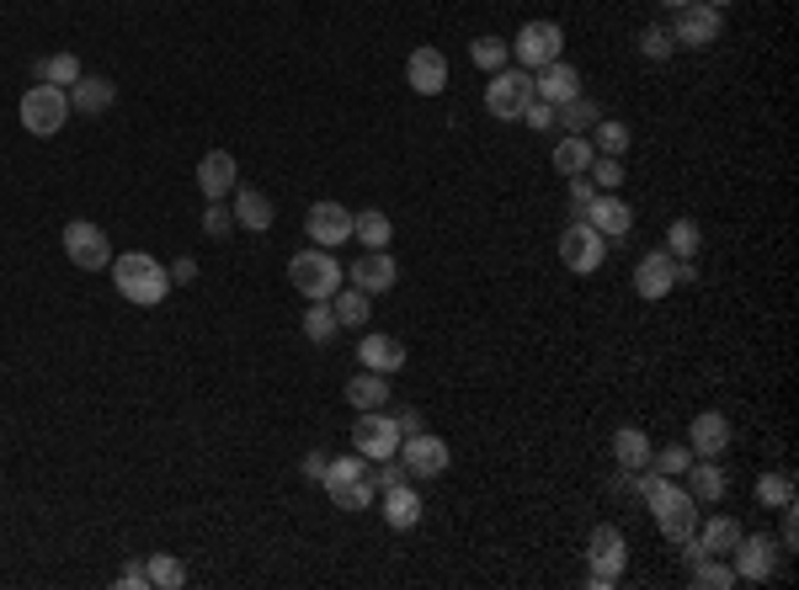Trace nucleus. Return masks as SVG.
Instances as JSON below:
<instances>
[{
  "label": "nucleus",
  "mask_w": 799,
  "mask_h": 590,
  "mask_svg": "<svg viewBox=\"0 0 799 590\" xmlns=\"http://www.w3.org/2000/svg\"><path fill=\"white\" fill-rule=\"evenodd\" d=\"M64 256H70V266H81V271H107V266H113V239H107L102 224L70 218V224H64Z\"/></svg>",
  "instance_id": "11"
},
{
  "label": "nucleus",
  "mask_w": 799,
  "mask_h": 590,
  "mask_svg": "<svg viewBox=\"0 0 799 590\" xmlns=\"http://www.w3.org/2000/svg\"><path fill=\"white\" fill-rule=\"evenodd\" d=\"M661 6H667V11H677V6H688V0H661Z\"/></svg>",
  "instance_id": "54"
},
{
  "label": "nucleus",
  "mask_w": 799,
  "mask_h": 590,
  "mask_svg": "<svg viewBox=\"0 0 799 590\" xmlns=\"http://www.w3.org/2000/svg\"><path fill=\"white\" fill-rule=\"evenodd\" d=\"M400 463H405V473L411 479H443L448 473V463H454V452H448V442L443 437H427V431H411V437H400Z\"/></svg>",
  "instance_id": "12"
},
{
  "label": "nucleus",
  "mask_w": 799,
  "mask_h": 590,
  "mask_svg": "<svg viewBox=\"0 0 799 590\" xmlns=\"http://www.w3.org/2000/svg\"><path fill=\"white\" fill-rule=\"evenodd\" d=\"M582 218H586V224H592V229H597L603 239H624L629 229H635V207L624 203L618 192H597Z\"/></svg>",
  "instance_id": "19"
},
{
  "label": "nucleus",
  "mask_w": 799,
  "mask_h": 590,
  "mask_svg": "<svg viewBox=\"0 0 799 590\" xmlns=\"http://www.w3.org/2000/svg\"><path fill=\"white\" fill-rule=\"evenodd\" d=\"M469 60L480 64L486 75H496V69L512 64V43H507V37H475V43H469Z\"/></svg>",
  "instance_id": "37"
},
{
  "label": "nucleus",
  "mask_w": 799,
  "mask_h": 590,
  "mask_svg": "<svg viewBox=\"0 0 799 590\" xmlns=\"http://www.w3.org/2000/svg\"><path fill=\"white\" fill-rule=\"evenodd\" d=\"M305 235H309V245H320V250H337V245L352 239V213L326 197V203H315L305 213Z\"/></svg>",
  "instance_id": "14"
},
{
  "label": "nucleus",
  "mask_w": 799,
  "mask_h": 590,
  "mask_svg": "<svg viewBox=\"0 0 799 590\" xmlns=\"http://www.w3.org/2000/svg\"><path fill=\"white\" fill-rule=\"evenodd\" d=\"M741 532H746V527H741L736 516L714 511L709 522H699V532H693V537H699V548H704V554H714V559H731V548L741 543Z\"/></svg>",
  "instance_id": "26"
},
{
  "label": "nucleus",
  "mask_w": 799,
  "mask_h": 590,
  "mask_svg": "<svg viewBox=\"0 0 799 590\" xmlns=\"http://www.w3.org/2000/svg\"><path fill=\"white\" fill-rule=\"evenodd\" d=\"M230 197H235V207H230V213H235V224H241V229H251V235H267V229L277 224V207H273V197H267V192H256V186H235Z\"/></svg>",
  "instance_id": "23"
},
{
  "label": "nucleus",
  "mask_w": 799,
  "mask_h": 590,
  "mask_svg": "<svg viewBox=\"0 0 799 590\" xmlns=\"http://www.w3.org/2000/svg\"><path fill=\"white\" fill-rule=\"evenodd\" d=\"M560 49H565V32H560V22H550V17L523 22L518 37H512V60L523 64V69H544V64H554L560 60Z\"/></svg>",
  "instance_id": "9"
},
{
  "label": "nucleus",
  "mask_w": 799,
  "mask_h": 590,
  "mask_svg": "<svg viewBox=\"0 0 799 590\" xmlns=\"http://www.w3.org/2000/svg\"><path fill=\"white\" fill-rule=\"evenodd\" d=\"M709 6H731V0H709Z\"/></svg>",
  "instance_id": "55"
},
{
  "label": "nucleus",
  "mask_w": 799,
  "mask_h": 590,
  "mask_svg": "<svg viewBox=\"0 0 799 590\" xmlns=\"http://www.w3.org/2000/svg\"><path fill=\"white\" fill-rule=\"evenodd\" d=\"M518 122H528V128H554V107H550V101H539V96H533V101L523 107V118H518Z\"/></svg>",
  "instance_id": "47"
},
{
  "label": "nucleus",
  "mask_w": 799,
  "mask_h": 590,
  "mask_svg": "<svg viewBox=\"0 0 799 590\" xmlns=\"http://www.w3.org/2000/svg\"><path fill=\"white\" fill-rule=\"evenodd\" d=\"M682 479H688L682 490H688L699 505H720V501H725V484H731V479H725V469H720V458H693Z\"/></svg>",
  "instance_id": "24"
},
{
  "label": "nucleus",
  "mask_w": 799,
  "mask_h": 590,
  "mask_svg": "<svg viewBox=\"0 0 799 590\" xmlns=\"http://www.w3.org/2000/svg\"><path fill=\"white\" fill-rule=\"evenodd\" d=\"M533 101V69H496L491 75V86H486V112H491L496 122H518L523 118V107Z\"/></svg>",
  "instance_id": "7"
},
{
  "label": "nucleus",
  "mask_w": 799,
  "mask_h": 590,
  "mask_svg": "<svg viewBox=\"0 0 799 590\" xmlns=\"http://www.w3.org/2000/svg\"><path fill=\"white\" fill-rule=\"evenodd\" d=\"M118 101V86L107 81V75H81L75 86H70V112H86V118H96V112H107Z\"/></svg>",
  "instance_id": "25"
},
{
  "label": "nucleus",
  "mask_w": 799,
  "mask_h": 590,
  "mask_svg": "<svg viewBox=\"0 0 799 590\" xmlns=\"http://www.w3.org/2000/svg\"><path fill=\"white\" fill-rule=\"evenodd\" d=\"M326 463H331L326 452H305V463H299V473H305L309 484H320V479H326Z\"/></svg>",
  "instance_id": "51"
},
{
  "label": "nucleus",
  "mask_w": 799,
  "mask_h": 590,
  "mask_svg": "<svg viewBox=\"0 0 799 590\" xmlns=\"http://www.w3.org/2000/svg\"><path fill=\"white\" fill-rule=\"evenodd\" d=\"M725 447H731V420L720 410L693 415V426H688V452H693V458H725Z\"/></svg>",
  "instance_id": "22"
},
{
  "label": "nucleus",
  "mask_w": 799,
  "mask_h": 590,
  "mask_svg": "<svg viewBox=\"0 0 799 590\" xmlns=\"http://www.w3.org/2000/svg\"><path fill=\"white\" fill-rule=\"evenodd\" d=\"M331 309H337L341 330H363L369 325V314H373V298L363 293V288H347V293L331 298Z\"/></svg>",
  "instance_id": "36"
},
{
  "label": "nucleus",
  "mask_w": 799,
  "mask_h": 590,
  "mask_svg": "<svg viewBox=\"0 0 799 590\" xmlns=\"http://www.w3.org/2000/svg\"><path fill=\"white\" fill-rule=\"evenodd\" d=\"M288 282H294L299 298H309V303L337 298L341 293V261L337 256H326L320 245H309V250H299V256L288 261Z\"/></svg>",
  "instance_id": "4"
},
{
  "label": "nucleus",
  "mask_w": 799,
  "mask_h": 590,
  "mask_svg": "<svg viewBox=\"0 0 799 590\" xmlns=\"http://www.w3.org/2000/svg\"><path fill=\"white\" fill-rule=\"evenodd\" d=\"M86 69H81V60L75 54H49V60L38 64V81H49V86H75Z\"/></svg>",
  "instance_id": "40"
},
{
  "label": "nucleus",
  "mask_w": 799,
  "mask_h": 590,
  "mask_svg": "<svg viewBox=\"0 0 799 590\" xmlns=\"http://www.w3.org/2000/svg\"><path fill=\"white\" fill-rule=\"evenodd\" d=\"M640 54H646V60H656V64L672 60V54H677L672 32H667V28H646V32H640Z\"/></svg>",
  "instance_id": "45"
},
{
  "label": "nucleus",
  "mask_w": 799,
  "mask_h": 590,
  "mask_svg": "<svg viewBox=\"0 0 799 590\" xmlns=\"http://www.w3.org/2000/svg\"><path fill=\"white\" fill-rule=\"evenodd\" d=\"M757 501L768 505V511H778V505H789L795 501V473H763V479H757Z\"/></svg>",
  "instance_id": "42"
},
{
  "label": "nucleus",
  "mask_w": 799,
  "mask_h": 590,
  "mask_svg": "<svg viewBox=\"0 0 799 590\" xmlns=\"http://www.w3.org/2000/svg\"><path fill=\"white\" fill-rule=\"evenodd\" d=\"M592 197H597L592 176H571V207H576V213H586V207H592Z\"/></svg>",
  "instance_id": "49"
},
{
  "label": "nucleus",
  "mask_w": 799,
  "mask_h": 590,
  "mask_svg": "<svg viewBox=\"0 0 799 590\" xmlns=\"http://www.w3.org/2000/svg\"><path fill=\"white\" fill-rule=\"evenodd\" d=\"M672 288H677V256H667V250H646L640 266H635V293L646 298V303H656V298H667Z\"/></svg>",
  "instance_id": "20"
},
{
  "label": "nucleus",
  "mask_w": 799,
  "mask_h": 590,
  "mask_svg": "<svg viewBox=\"0 0 799 590\" xmlns=\"http://www.w3.org/2000/svg\"><path fill=\"white\" fill-rule=\"evenodd\" d=\"M17 112H22V128H28L32 139H54L64 122H70V90L38 81V86H28V96H22Z\"/></svg>",
  "instance_id": "5"
},
{
  "label": "nucleus",
  "mask_w": 799,
  "mask_h": 590,
  "mask_svg": "<svg viewBox=\"0 0 799 590\" xmlns=\"http://www.w3.org/2000/svg\"><path fill=\"white\" fill-rule=\"evenodd\" d=\"M650 437H646V426H618L614 431V463L624 473H640V469H650Z\"/></svg>",
  "instance_id": "28"
},
{
  "label": "nucleus",
  "mask_w": 799,
  "mask_h": 590,
  "mask_svg": "<svg viewBox=\"0 0 799 590\" xmlns=\"http://www.w3.org/2000/svg\"><path fill=\"white\" fill-rule=\"evenodd\" d=\"M230 229H235V213H230V207H224V203H209V207H203V235H209V239H224Z\"/></svg>",
  "instance_id": "46"
},
{
  "label": "nucleus",
  "mask_w": 799,
  "mask_h": 590,
  "mask_svg": "<svg viewBox=\"0 0 799 590\" xmlns=\"http://www.w3.org/2000/svg\"><path fill=\"white\" fill-rule=\"evenodd\" d=\"M592 149H597V154H624V149H629V122L597 118V139H592Z\"/></svg>",
  "instance_id": "43"
},
{
  "label": "nucleus",
  "mask_w": 799,
  "mask_h": 590,
  "mask_svg": "<svg viewBox=\"0 0 799 590\" xmlns=\"http://www.w3.org/2000/svg\"><path fill=\"white\" fill-rule=\"evenodd\" d=\"M731 569H736V580H752V586H763L773 569H778V543L741 532V543L731 548Z\"/></svg>",
  "instance_id": "15"
},
{
  "label": "nucleus",
  "mask_w": 799,
  "mask_h": 590,
  "mask_svg": "<svg viewBox=\"0 0 799 590\" xmlns=\"http://www.w3.org/2000/svg\"><path fill=\"white\" fill-rule=\"evenodd\" d=\"M347 405H352V410H384V405H390L384 373H369V367H363V373L347 384Z\"/></svg>",
  "instance_id": "32"
},
{
  "label": "nucleus",
  "mask_w": 799,
  "mask_h": 590,
  "mask_svg": "<svg viewBox=\"0 0 799 590\" xmlns=\"http://www.w3.org/2000/svg\"><path fill=\"white\" fill-rule=\"evenodd\" d=\"M395 282H400V266H395V256H390V250H363V256L352 261V288H363L369 298L390 293Z\"/></svg>",
  "instance_id": "21"
},
{
  "label": "nucleus",
  "mask_w": 799,
  "mask_h": 590,
  "mask_svg": "<svg viewBox=\"0 0 799 590\" xmlns=\"http://www.w3.org/2000/svg\"><path fill=\"white\" fill-rule=\"evenodd\" d=\"M113 282H118V293L128 303H139V309H155L160 298L171 293V271L155 261L150 250H128V256H113Z\"/></svg>",
  "instance_id": "2"
},
{
  "label": "nucleus",
  "mask_w": 799,
  "mask_h": 590,
  "mask_svg": "<svg viewBox=\"0 0 799 590\" xmlns=\"http://www.w3.org/2000/svg\"><path fill=\"white\" fill-rule=\"evenodd\" d=\"M688 586H693V590H731V586H736V569H731V559H714V554H704L699 564H688Z\"/></svg>",
  "instance_id": "33"
},
{
  "label": "nucleus",
  "mask_w": 799,
  "mask_h": 590,
  "mask_svg": "<svg viewBox=\"0 0 799 590\" xmlns=\"http://www.w3.org/2000/svg\"><path fill=\"white\" fill-rule=\"evenodd\" d=\"M635 490L646 495L650 516H656V527H661L667 543H682V537L699 532V501H693L677 479H667V473H656V469H640L635 473Z\"/></svg>",
  "instance_id": "1"
},
{
  "label": "nucleus",
  "mask_w": 799,
  "mask_h": 590,
  "mask_svg": "<svg viewBox=\"0 0 799 590\" xmlns=\"http://www.w3.org/2000/svg\"><path fill=\"white\" fill-rule=\"evenodd\" d=\"M667 256H677V261H693L699 250H704V229L693 224V218H672L667 224V245H661Z\"/></svg>",
  "instance_id": "34"
},
{
  "label": "nucleus",
  "mask_w": 799,
  "mask_h": 590,
  "mask_svg": "<svg viewBox=\"0 0 799 590\" xmlns=\"http://www.w3.org/2000/svg\"><path fill=\"white\" fill-rule=\"evenodd\" d=\"M560 261L571 266L576 277H592V271H603V261H608V239L582 218V224H571V229L560 235Z\"/></svg>",
  "instance_id": "13"
},
{
  "label": "nucleus",
  "mask_w": 799,
  "mask_h": 590,
  "mask_svg": "<svg viewBox=\"0 0 799 590\" xmlns=\"http://www.w3.org/2000/svg\"><path fill=\"white\" fill-rule=\"evenodd\" d=\"M778 511H784V532H778V543H784V548L795 554V548H799V511H795V501L778 505Z\"/></svg>",
  "instance_id": "48"
},
{
  "label": "nucleus",
  "mask_w": 799,
  "mask_h": 590,
  "mask_svg": "<svg viewBox=\"0 0 799 590\" xmlns=\"http://www.w3.org/2000/svg\"><path fill=\"white\" fill-rule=\"evenodd\" d=\"M405 86L416 90V96H443L448 90V60H443V49H411V60H405Z\"/></svg>",
  "instance_id": "17"
},
{
  "label": "nucleus",
  "mask_w": 799,
  "mask_h": 590,
  "mask_svg": "<svg viewBox=\"0 0 799 590\" xmlns=\"http://www.w3.org/2000/svg\"><path fill=\"white\" fill-rule=\"evenodd\" d=\"M586 176H592V186H597V192H618V186H624V176H629V171H624V154H597V160L586 165Z\"/></svg>",
  "instance_id": "41"
},
{
  "label": "nucleus",
  "mask_w": 799,
  "mask_h": 590,
  "mask_svg": "<svg viewBox=\"0 0 799 590\" xmlns=\"http://www.w3.org/2000/svg\"><path fill=\"white\" fill-rule=\"evenodd\" d=\"M592 160H597V149H592L586 133H565V139L554 144V171H560V176H586Z\"/></svg>",
  "instance_id": "31"
},
{
  "label": "nucleus",
  "mask_w": 799,
  "mask_h": 590,
  "mask_svg": "<svg viewBox=\"0 0 799 590\" xmlns=\"http://www.w3.org/2000/svg\"><path fill=\"white\" fill-rule=\"evenodd\" d=\"M171 282H198V261H187L182 256V261L171 266Z\"/></svg>",
  "instance_id": "53"
},
{
  "label": "nucleus",
  "mask_w": 799,
  "mask_h": 590,
  "mask_svg": "<svg viewBox=\"0 0 799 590\" xmlns=\"http://www.w3.org/2000/svg\"><path fill=\"white\" fill-rule=\"evenodd\" d=\"M533 96H539V101H550V107L576 101V96H582V69H576V64H565V60L533 69Z\"/></svg>",
  "instance_id": "18"
},
{
  "label": "nucleus",
  "mask_w": 799,
  "mask_h": 590,
  "mask_svg": "<svg viewBox=\"0 0 799 590\" xmlns=\"http://www.w3.org/2000/svg\"><path fill=\"white\" fill-rule=\"evenodd\" d=\"M720 28H725V17H720V6H709V0H688V6H677L672 11V43L677 49H709V43H720Z\"/></svg>",
  "instance_id": "8"
},
{
  "label": "nucleus",
  "mask_w": 799,
  "mask_h": 590,
  "mask_svg": "<svg viewBox=\"0 0 799 590\" xmlns=\"http://www.w3.org/2000/svg\"><path fill=\"white\" fill-rule=\"evenodd\" d=\"M145 569H150V586L155 590L187 586V569H182V559H177V554H150V559H145Z\"/></svg>",
  "instance_id": "39"
},
{
  "label": "nucleus",
  "mask_w": 799,
  "mask_h": 590,
  "mask_svg": "<svg viewBox=\"0 0 799 590\" xmlns=\"http://www.w3.org/2000/svg\"><path fill=\"white\" fill-rule=\"evenodd\" d=\"M352 452H358V458H369V463H384V458H395V452H400L395 415L358 410V420H352Z\"/></svg>",
  "instance_id": "10"
},
{
  "label": "nucleus",
  "mask_w": 799,
  "mask_h": 590,
  "mask_svg": "<svg viewBox=\"0 0 799 590\" xmlns=\"http://www.w3.org/2000/svg\"><path fill=\"white\" fill-rule=\"evenodd\" d=\"M373 463L369 458H358V452H347V458H331L326 463V495L341 505V511H373L379 505V484H373Z\"/></svg>",
  "instance_id": "3"
},
{
  "label": "nucleus",
  "mask_w": 799,
  "mask_h": 590,
  "mask_svg": "<svg viewBox=\"0 0 799 590\" xmlns=\"http://www.w3.org/2000/svg\"><path fill=\"white\" fill-rule=\"evenodd\" d=\"M235 186H241V165H235V154H230V149H209V154L198 160V192H203L209 203H224Z\"/></svg>",
  "instance_id": "16"
},
{
  "label": "nucleus",
  "mask_w": 799,
  "mask_h": 590,
  "mask_svg": "<svg viewBox=\"0 0 799 590\" xmlns=\"http://www.w3.org/2000/svg\"><path fill=\"white\" fill-rule=\"evenodd\" d=\"M586 559H592V575H586V586H592V590H614L618 580H624V564H629V543H624V532H618L614 522L592 527Z\"/></svg>",
  "instance_id": "6"
},
{
  "label": "nucleus",
  "mask_w": 799,
  "mask_h": 590,
  "mask_svg": "<svg viewBox=\"0 0 799 590\" xmlns=\"http://www.w3.org/2000/svg\"><path fill=\"white\" fill-rule=\"evenodd\" d=\"M358 362L369 367V373H400L405 367V341H395V335H369V341H358Z\"/></svg>",
  "instance_id": "27"
},
{
  "label": "nucleus",
  "mask_w": 799,
  "mask_h": 590,
  "mask_svg": "<svg viewBox=\"0 0 799 590\" xmlns=\"http://www.w3.org/2000/svg\"><path fill=\"white\" fill-rule=\"evenodd\" d=\"M305 335L315 346H331L341 335V320H337V309H331V298H320V303H309L305 309Z\"/></svg>",
  "instance_id": "35"
},
{
  "label": "nucleus",
  "mask_w": 799,
  "mask_h": 590,
  "mask_svg": "<svg viewBox=\"0 0 799 590\" xmlns=\"http://www.w3.org/2000/svg\"><path fill=\"white\" fill-rule=\"evenodd\" d=\"M688 463H693V452H688L682 442L661 447V452H650V469H656V473H667V479H682V473H688Z\"/></svg>",
  "instance_id": "44"
},
{
  "label": "nucleus",
  "mask_w": 799,
  "mask_h": 590,
  "mask_svg": "<svg viewBox=\"0 0 799 590\" xmlns=\"http://www.w3.org/2000/svg\"><path fill=\"white\" fill-rule=\"evenodd\" d=\"M422 495L411 490V479L405 484H395V490H384V527H395V532H411L416 522H422Z\"/></svg>",
  "instance_id": "29"
},
{
  "label": "nucleus",
  "mask_w": 799,
  "mask_h": 590,
  "mask_svg": "<svg viewBox=\"0 0 799 590\" xmlns=\"http://www.w3.org/2000/svg\"><path fill=\"white\" fill-rule=\"evenodd\" d=\"M352 239H358L363 250H390V239H395L390 213H384V207H363V213H352Z\"/></svg>",
  "instance_id": "30"
},
{
  "label": "nucleus",
  "mask_w": 799,
  "mask_h": 590,
  "mask_svg": "<svg viewBox=\"0 0 799 590\" xmlns=\"http://www.w3.org/2000/svg\"><path fill=\"white\" fill-rule=\"evenodd\" d=\"M118 586H124V590H150V569H145V564H124Z\"/></svg>",
  "instance_id": "50"
},
{
  "label": "nucleus",
  "mask_w": 799,
  "mask_h": 590,
  "mask_svg": "<svg viewBox=\"0 0 799 590\" xmlns=\"http://www.w3.org/2000/svg\"><path fill=\"white\" fill-rule=\"evenodd\" d=\"M395 426H400V437H411V431H422V415H416V410H395Z\"/></svg>",
  "instance_id": "52"
},
{
  "label": "nucleus",
  "mask_w": 799,
  "mask_h": 590,
  "mask_svg": "<svg viewBox=\"0 0 799 590\" xmlns=\"http://www.w3.org/2000/svg\"><path fill=\"white\" fill-rule=\"evenodd\" d=\"M597 101H586V96H576V101H565V107H554V122L560 128H571V133H586V128H597Z\"/></svg>",
  "instance_id": "38"
}]
</instances>
